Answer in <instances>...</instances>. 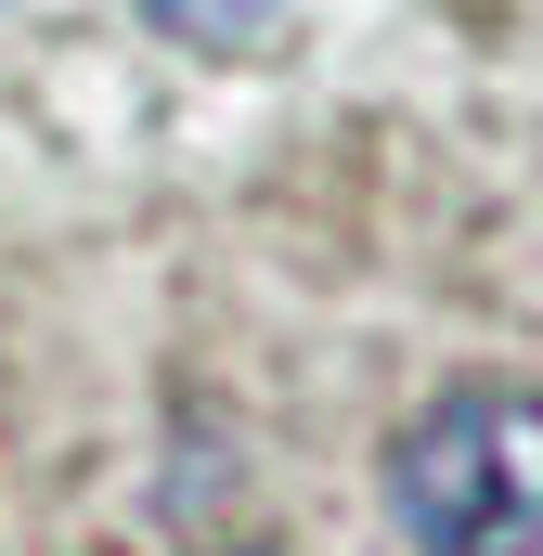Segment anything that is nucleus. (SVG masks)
I'll use <instances>...</instances> for the list:
<instances>
[{
  "mask_svg": "<svg viewBox=\"0 0 543 556\" xmlns=\"http://www.w3.org/2000/svg\"><path fill=\"white\" fill-rule=\"evenodd\" d=\"M389 518L414 556H543V389H440L389 440Z\"/></svg>",
  "mask_w": 543,
  "mask_h": 556,
  "instance_id": "1",
  "label": "nucleus"
},
{
  "mask_svg": "<svg viewBox=\"0 0 543 556\" xmlns=\"http://www.w3.org/2000/svg\"><path fill=\"white\" fill-rule=\"evenodd\" d=\"M142 26L181 39V52H272L285 39V0H142Z\"/></svg>",
  "mask_w": 543,
  "mask_h": 556,
  "instance_id": "2",
  "label": "nucleus"
},
{
  "mask_svg": "<svg viewBox=\"0 0 543 556\" xmlns=\"http://www.w3.org/2000/svg\"><path fill=\"white\" fill-rule=\"evenodd\" d=\"M233 556H260V544H233Z\"/></svg>",
  "mask_w": 543,
  "mask_h": 556,
  "instance_id": "3",
  "label": "nucleus"
}]
</instances>
